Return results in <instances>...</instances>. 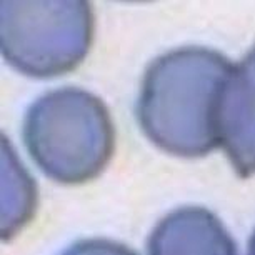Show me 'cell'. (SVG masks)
I'll use <instances>...</instances> for the list:
<instances>
[{
    "label": "cell",
    "instance_id": "obj_1",
    "mask_svg": "<svg viewBox=\"0 0 255 255\" xmlns=\"http://www.w3.org/2000/svg\"><path fill=\"white\" fill-rule=\"evenodd\" d=\"M232 62L205 47H180L143 72L137 120L153 145L175 157L197 158L217 148L215 105Z\"/></svg>",
    "mask_w": 255,
    "mask_h": 255
},
{
    "label": "cell",
    "instance_id": "obj_2",
    "mask_svg": "<svg viewBox=\"0 0 255 255\" xmlns=\"http://www.w3.org/2000/svg\"><path fill=\"white\" fill-rule=\"evenodd\" d=\"M22 137L35 165L62 185L94 180L115 148V127L107 105L79 87L40 95L27 110Z\"/></svg>",
    "mask_w": 255,
    "mask_h": 255
},
{
    "label": "cell",
    "instance_id": "obj_3",
    "mask_svg": "<svg viewBox=\"0 0 255 255\" xmlns=\"http://www.w3.org/2000/svg\"><path fill=\"white\" fill-rule=\"evenodd\" d=\"M95 17L85 0H3L0 49L8 65L33 79L75 70L94 40Z\"/></svg>",
    "mask_w": 255,
    "mask_h": 255
},
{
    "label": "cell",
    "instance_id": "obj_4",
    "mask_svg": "<svg viewBox=\"0 0 255 255\" xmlns=\"http://www.w3.org/2000/svg\"><path fill=\"white\" fill-rule=\"evenodd\" d=\"M215 133L234 170L240 177L255 175V44L220 87Z\"/></svg>",
    "mask_w": 255,
    "mask_h": 255
},
{
    "label": "cell",
    "instance_id": "obj_5",
    "mask_svg": "<svg viewBox=\"0 0 255 255\" xmlns=\"http://www.w3.org/2000/svg\"><path fill=\"white\" fill-rule=\"evenodd\" d=\"M148 255H237V247L214 212L185 205L168 212L148 237Z\"/></svg>",
    "mask_w": 255,
    "mask_h": 255
},
{
    "label": "cell",
    "instance_id": "obj_6",
    "mask_svg": "<svg viewBox=\"0 0 255 255\" xmlns=\"http://www.w3.org/2000/svg\"><path fill=\"white\" fill-rule=\"evenodd\" d=\"M37 209V187L2 133V239L10 240L30 222Z\"/></svg>",
    "mask_w": 255,
    "mask_h": 255
},
{
    "label": "cell",
    "instance_id": "obj_7",
    "mask_svg": "<svg viewBox=\"0 0 255 255\" xmlns=\"http://www.w3.org/2000/svg\"><path fill=\"white\" fill-rule=\"evenodd\" d=\"M60 255H138L135 250L112 239H84L72 244Z\"/></svg>",
    "mask_w": 255,
    "mask_h": 255
},
{
    "label": "cell",
    "instance_id": "obj_8",
    "mask_svg": "<svg viewBox=\"0 0 255 255\" xmlns=\"http://www.w3.org/2000/svg\"><path fill=\"white\" fill-rule=\"evenodd\" d=\"M247 255H255V230L252 234V237L249 240V250H247Z\"/></svg>",
    "mask_w": 255,
    "mask_h": 255
}]
</instances>
